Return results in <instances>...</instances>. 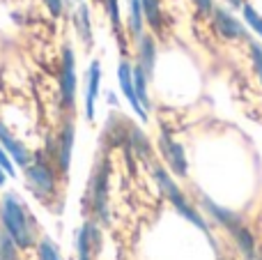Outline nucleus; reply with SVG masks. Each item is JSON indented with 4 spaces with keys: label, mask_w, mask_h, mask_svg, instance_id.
Returning a JSON list of instances; mask_svg holds the SVG:
<instances>
[{
    "label": "nucleus",
    "mask_w": 262,
    "mask_h": 260,
    "mask_svg": "<svg viewBox=\"0 0 262 260\" xmlns=\"http://www.w3.org/2000/svg\"><path fill=\"white\" fill-rule=\"evenodd\" d=\"M0 216H3V226L9 233V237L14 240V244L21 249H28L32 244V230L28 214L23 210V205L16 201V196L7 193L3 198V207H0Z\"/></svg>",
    "instance_id": "nucleus-1"
},
{
    "label": "nucleus",
    "mask_w": 262,
    "mask_h": 260,
    "mask_svg": "<svg viewBox=\"0 0 262 260\" xmlns=\"http://www.w3.org/2000/svg\"><path fill=\"white\" fill-rule=\"evenodd\" d=\"M154 178H157L159 187L163 189V193H166V196H168V201L172 203V207H175V210L180 212V214L184 216L186 221H189V224H193L195 228H200L205 235H207L209 230H207V224H205V219L198 214V212L193 210V207L189 205V203H186V198H184V193H182V189L177 187L175 182H172V178L166 173V170L161 168V166H157V168H154ZM207 237H209V235H207ZM209 242L214 244V240L209 237Z\"/></svg>",
    "instance_id": "nucleus-2"
},
{
    "label": "nucleus",
    "mask_w": 262,
    "mask_h": 260,
    "mask_svg": "<svg viewBox=\"0 0 262 260\" xmlns=\"http://www.w3.org/2000/svg\"><path fill=\"white\" fill-rule=\"evenodd\" d=\"M108 161L99 159L92 170V180H90V201H92V210L99 216L101 221L108 219Z\"/></svg>",
    "instance_id": "nucleus-3"
},
{
    "label": "nucleus",
    "mask_w": 262,
    "mask_h": 260,
    "mask_svg": "<svg viewBox=\"0 0 262 260\" xmlns=\"http://www.w3.org/2000/svg\"><path fill=\"white\" fill-rule=\"evenodd\" d=\"M26 180H28V184H30V189L35 191L37 198L46 201V198L53 196V191H55V175H53V170H51L41 159H37L35 164H28L26 166Z\"/></svg>",
    "instance_id": "nucleus-4"
},
{
    "label": "nucleus",
    "mask_w": 262,
    "mask_h": 260,
    "mask_svg": "<svg viewBox=\"0 0 262 260\" xmlns=\"http://www.w3.org/2000/svg\"><path fill=\"white\" fill-rule=\"evenodd\" d=\"M159 150H161L163 159L168 161V168H170L175 175H180V178H186V173H189V164H186L184 147H182L180 143L166 132V129H163L161 136H159Z\"/></svg>",
    "instance_id": "nucleus-5"
},
{
    "label": "nucleus",
    "mask_w": 262,
    "mask_h": 260,
    "mask_svg": "<svg viewBox=\"0 0 262 260\" xmlns=\"http://www.w3.org/2000/svg\"><path fill=\"white\" fill-rule=\"evenodd\" d=\"M60 95H62V104L72 106L74 97H76V60L69 46L62 51V67H60Z\"/></svg>",
    "instance_id": "nucleus-6"
},
{
    "label": "nucleus",
    "mask_w": 262,
    "mask_h": 260,
    "mask_svg": "<svg viewBox=\"0 0 262 260\" xmlns=\"http://www.w3.org/2000/svg\"><path fill=\"white\" fill-rule=\"evenodd\" d=\"M118 81H120V88H122V95L127 97V101L131 104V109H134V113L145 122L147 113H145L143 104H140V99H138V92H136V85H134V67H131L127 60H122V62L118 64Z\"/></svg>",
    "instance_id": "nucleus-7"
},
{
    "label": "nucleus",
    "mask_w": 262,
    "mask_h": 260,
    "mask_svg": "<svg viewBox=\"0 0 262 260\" xmlns=\"http://www.w3.org/2000/svg\"><path fill=\"white\" fill-rule=\"evenodd\" d=\"M214 28H216V32L223 39H242V37H246V28L223 7L214 9Z\"/></svg>",
    "instance_id": "nucleus-8"
},
{
    "label": "nucleus",
    "mask_w": 262,
    "mask_h": 260,
    "mask_svg": "<svg viewBox=\"0 0 262 260\" xmlns=\"http://www.w3.org/2000/svg\"><path fill=\"white\" fill-rule=\"evenodd\" d=\"M72 147H74V124L67 122L62 132L58 134V143H55V159L62 173L69 170V161H72Z\"/></svg>",
    "instance_id": "nucleus-9"
},
{
    "label": "nucleus",
    "mask_w": 262,
    "mask_h": 260,
    "mask_svg": "<svg viewBox=\"0 0 262 260\" xmlns=\"http://www.w3.org/2000/svg\"><path fill=\"white\" fill-rule=\"evenodd\" d=\"M99 83H101V64L99 60L90 64L88 72V90H85V118L92 120L95 118V101L99 97Z\"/></svg>",
    "instance_id": "nucleus-10"
},
{
    "label": "nucleus",
    "mask_w": 262,
    "mask_h": 260,
    "mask_svg": "<svg viewBox=\"0 0 262 260\" xmlns=\"http://www.w3.org/2000/svg\"><path fill=\"white\" fill-rule=\"evenodd\" d=\"M0 145L7 150V155L14 159V164L23 166V168L30 164V155H28V150L7 132V127H3V124H0Z\"/></svg>",
    "instance_id": "nucleus-11"
},
{
    "label": "nucleus",
    "mask_w": 262,
    "mask_h": 260,
    "mask_svg": "<svg viewBox=\"0 0 262 260\" xmlns=\"http://www.w3.org/2000/svg\"><path fill=\"white\" fill-rule=\"evenodd\" d=\"M203 205H205V210H207L209 214H212L214 219L219 221V224H223V226H226V228H228V233H235V230L242 226V216H237L235 212L226 210V207L216 205V203H214V201H209L207 196H203Z\"/></svg>",
    "instance_id": "nucleus-12"
},
{
    "label": "nucleus",
    "mask_w": 262,
    "mask_h": 260,
    "mask_svg": "<svg viewBox=\"0 0 262 260\" xmlns=\"http://www.w3.org/2000/svg\"><path fill=\"white\" fill-rule=\"evenodd\" d=\"M140 60H138V67L145 72V76L152 78L154 72V62H157V46H154V39L149 35H140Z\"/></svg>",
    "instance_id": "nucleus-13"
},
{
    "label": "nucleus",
    "mask_w": 262,
    "mask_h": 260,
    "mask_svg": "<svg viewBox=\"0 0 262 260\" xmlns=\"http://www.w3.org/2000/svg\"><path fill=\"white\" fill-rule=\"evenodd\" d=\"M140 5H143V16L149 23V28L159 30L161 28V5H159V0H140Z\"/></svg>",
    "instance_id": "nucleus-14"
},
{
    "label": "nucleus",
    "mask_w": 262,
    "mask_h": 260,
    "mask_svg": "<svg viewBox=\"0 0 262 260\" xmlns=\"http://www.w3.org/2000/svg\"><path fill=\"white\" fill-rule=\"evenodd\" d=\"M143 5H140V0H129V30L134 32L136 37L143 35Z\"/></svg>",
    "instance_id": "nucleus-15"
},
{
    "label": "nucleus",
    "mask_w": 262,
    "mask_h": 260,
    "mask_svg": "<svg viewBox=\"0 0 262 260\" xmlns=\"http://www.w3.org/2000/svg\"><path fill=\"white\" fill-rule=\"evenodd\" d=\"M232 237L237 240V244H239V249H242V253H244L249 260H253L255 256V242H253V235L249 233V230L244 228V226H239V228L232 233Z\"/></svg>",
    "instance_id": "nucleus-16"
},
{
    "label": "nucleus",
    "mask_w": 262,
    "mask_h": 260,
    "mask_svg": "<svg viewBox=\"0 0 262 260\" xmlns=\"http://www.w3.org/2000/svg\"><path fill=\"white\" fill-rule=\"evenodd\" d=\"M74 26H76L78 35L83 37V41L90 44V14H88L85 5H81V7L76 9V14H74Z\"/></svg>",
    "instance_id": "nucleus-17"
},
{
    "label": "nucleus",
    "mask_w": 262,
    "mask_h": 260,
    "mask_svg": "<svg viewBox=\"0 0 262 260\" xmlns=\"http://www.w3.org/2000/svg\"><path fill=\"white\" fill-rule=\"evenodd\" d=\"M134 85H136V92H138V99L143 104V109H149V97H147V76L145 72L136 64L134 67Z\"/></svg>",
    "instance_id": "nucleus-18"
},
{
    "label": "nucleus",
    "mask_w": 262,
    "mask_h": 260,
    "mask_svg": "<svg viewBox=\"0 0 262 260\" xmlns=\"http://www.w3.org/2000/svg\"><path fill=\"white\" fill-rule=\"evenodd\" d=\"M0 260H16V244L9 233H0Z\"/></svg>",
    "instance_id": "nucleus-19"
},
{
    "label": "nucleus",
    "mask_w": 262,
    "mask_h": 260,
    "mask_svg": "<svg viewBox=\"0 0 262 260\" xmlns=\"http://www.w3.org/2000/svg\"><path fill=\"white\" fill-rule=\"evenodd\" d=\"M242 14H244V21L249 23V26L253 28L255 32H258V35H260V39H262V16H260L258 12H255L253 7H251L249 3H244V5H242Z\"/></svg>",
    "instance_id": "nucleus-20"
},
{
    "label": "nucleus",
    "mask_w": 262,
    "mask_h": 260,
    "mask_svg": "<svg viewBox=\"0 0 262 260\" xmlns=\"http://www.w3.org/2000/svg\"><path fill=\"white\" fill-rule=\"evenodd\" d=\"M37 260H62L60 258V251L51 240H41L39 249H37Z\"/></svg>",
    "instance_id": "nucleus-21"
},
{
    "label": "nucleus",
    "mask_w": 262,
    "mask_h": 260,
    "mask_svg": "<svg viewBox=\"0 0 262 260\" xmlns=\"http://www.w3.org/2000/svg\"><path fill=\"white\" fill-rule=\"evenodd\" d=\"M101 3H104V7L108 9L111 23H113V28H115V35H118V39L122 41V37H120V7H118V0H101Z\"/></svg>",
    "instance_id": "nucleus-22"
},
{
    "label": "nucleus",
    "mask_w": 262,
    "mask_h": 260,
    "mask_svg": "<svg viewBox=\"0 0 262 260\" xmlns=\"http://www.w3.org/2000/svg\"><path fill=\"white\" fill-rule=\"evenodd\" d=\"M251 58H253V67H255V74H258L260 83H262V46L260 44H251Z\"/></svg>",
    "instance_id": "nucleus-23"
},
{
    "label": "nucleus",
    "mask_w": 262,
    "mask_h": 260,
    "mask_svg": "<svg viewBox=\"0 0 262 260\" xmlns=\"http://www.w3.org/2000/svg\"><path fill=\"white\" fill-rule=\"evenodd\" d=\"M0 166H3V170L7 175H14L16 170H14V161H12V157L7 155V150H5L3 145H0Z\"/></svg>",
    "instance_id": "nucleus-24"
},
{
    "label": "nucleus",
    "mask_w": 262,
    "mask_h": 260,
    "mask_svg": "<svg viewBox=\"0 0 262 260\" xmlns=\"http://www.w3.org/2000/svg\"><path fill=\"white\" fill-rule=\"evenodd\" d=\"M195 7H198L200 14H212L214 12V3L212 0H193Z\"/></svg>",
    "instance_id": "nucleus-25"
},
{
    "label": "nucleus",
    "mask_w": 262,
    "mask_h": 260,
    "mask_svg": "<svg viewBox=\"0 0 262 260\" xmlns=\"http://www.w3.org/2000/svg\"><path fill=\"white\" fill-rule=\"evenodd\" d=\"M44 3L53 16H60V14H62V0H44Z\"/></svg>",
    "instance_id": "nucleus-26"
},
{
    "label": "nucleus",
    "mask_w": 262,
    "mask_h": 260,
    "mask_svg": "<svg viewBox=\"0 0 262 260\" xmlns=\"http://www.w3.org/2000/svg\"><path fill=\"white\" fill-rule=\"evenodd\" d=\"M228 3H230L232 7H239V9H242V5H244V3H242V0H228Z\"/></svg>",
    "instance_id": "nucleus-27"
},
{
    "label": "nucleus",
    "mask_w": 262,
    "mask_h": 260,
    "mask_svg": "<svg viewBox=\"0 0 262 260\" xmlns=\"http://www.w3.org/2000/svg\"><path fill=\"white\" fill-rule=\"evenodd\" d=\"M260 260H262V258H260Z\"/></svg>",
    "instance_id": "nucleus-28"
}]
</instances>
